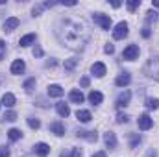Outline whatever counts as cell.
Wrapping results in <instances>:
<instances>
[{
  "instance_id": "obj_38",
  "label": "cell",
  "mask_w": 159,
  "mask_h": 157,
  "mask_svg": "<svg viewBox=\"0 0 159 157\" xmlns=\"http://www.w3.org/2000/svg\"><path fill=\"white\" fill-rule=\"evenodd\" d=\"M104 52H106V54H113V52H115V46H113L111 43H107L106 48H104Z\"/></svg>"
},
{
  "instance_id": "obj_45",
  "label": "cell",
  "mask_w": 159,
  "mask_h": 157,
  "mask_svg": "<svg viewBox=\"0 0 159 157\" xmlns=\"http://www.w3.org/2000/svg\"><path fill=\"white\" fill-rule=\"evenodd\" d=\"M154 7H159V0H154Z\"/></svg>"
},
{
  "instance_id": "obj_37",
  "label": "cell",
  "mask_w": 159,
  "mask_h": 157,
  "mask_svg": "<svg viewBox=\"0 0 159 157\" xmlns=\"http://www.w3.org/2000/svg\"><path fill=\"white\" fill-rule=\"evenodd\" d=\"M141 34H143V37H144V39H148V37H150V35H152V32H150V28H148V26H144V28H143V32H141Z\"/></svg>"
},
{
  "instance_id": "obj_36",
  "label": "cell",
  "mask_w": 159,
  "mask_h": 157,
  "mask_svg": "<svg viewBox=\"0 0 159 157\" xmlns=\"http://www.w3.org/2000/svg\"><path fill=\"white\" fill-rule=\"evenodd\" d=\"M117 122H119V124H124V122H128V117H126L124 113H119V115H117Z\"/></svg>"
},
{
  "instance_id": "obj_22",
  "label": "cell",
  "mask_w": 159,
  "mask_h": 157,
  "mask_svg": "<svg viewBox=\"0 0 159 157\" xmlns=\"http://www.w3.org/2000/svg\"><path fill=\"white\" fill-rule=\"evenodd\" d=\"M35 39H37V35H35V34H28V35L20 37L19 44H20V46H30L32 43H35Z\"/></svg>"
},
{
  "instance_id": "obj_40",
  "label": "cell",
  "mask_w": 159,
  "mask_h": 157,
  "mask_svg": "<svg viewBox=\"0 0 159 157\" xmlns=\"http://www.w3.org/2000/svg\"><path fill=\"white\" fill-rule=\"evenodd\" d=\"M80 85H81V87H89V78H87V76H83V78L80 79Z\"/></svg>"
},
{
  "instance_id": "obj_7",
  "label": "cell",
  "mask_w": 159,
  "mask_h": 157,
  "mask_svg": "<svg viewBox=\"0 0 159 157\" xmlns=\"http://www.w3.org/2000/svg\"><path fill=\"white\" fill-rule=\"evenodd\" d=\"M129 100H131V91H124V92H120L119 98H117V107H126L128 104H129Z\"/></svg>"
},
{
  "instance_id": "obj_6",
  "label": "cell",
  "mask_w": 159,
  "mask_h": 157,
  "mask_svg": "<svg viewBox=\"0 0 159 157\" xmlns=\"http://www.w3.org/2000/svg\"><path fill=\"white\" fill-rule=\"evenodd\" d=\"M137 126H139V129H143V131H146V129H150L152 126H154V120L150 118V115H141V117L137 118Z\"/></svg>"
},
{
  "instance_id": "obj_21",
  "label": "cell",
  "mask_w": 159,
  "mask_h": 157,
  "mask_svg": "<svg viewBox=\"0 0 159 157\" xmlns=\"http://www.w3.org/2000/svg\"><path fill=\"white\" fill-rule=\"evenodd\" d=\"M69 98H70V102H74V104H81V102L85 100V96L81 94V91H78V89H74V91H70V94H69Z\"/></svg>"
},
{
  "instance_id": "obj_3",
  "label": "cell",
  "mask_w": 159,
  "mask_h": 157,
  "mask_svg": "<svg viewBox=\"0 0 159 157\" xmlns=\"http://www.w3.org/2000/svg\"><path fill=\"white\" fill-rule=\"evenodd\" d=\"M93 19H94V22H96V24H100V28H102V30H111V19H109V15L94 13V15H93Z\"/></svg>"
},
{
  "instance_id": "obj_41",
  "label": "cell",
  "mask_w": 159,
  "mask_h": 157,
  "mask_svg": "<svg viewBox=\"0 0 159 157\" xmlns=\"http://www.w3.org/2000/svg\"><path fill=\"white\" fill-rule=\"evenodd\" d=\"M56 65H57V63H56L54 59H52V61H46V67H48V69H54Z\"/></svg>"
},
{
  "instance_id": "obj_13",
  "label": "cell",
  "mask_w": 159,
  "mask_h": 157,
  "mask_svg": "<svg viewBox=\"0 0 159 157\" xmlns=\"http://www.w3.org/2000/svg\"><path fill=\"white\" fill-rule=\"evenodd\" d=\"M56 111H57L59 117H63V118H67L70 115V107H69L65 102H57V104H56Z\"/></svg>"
},
{
  "instance_id": "obj_35",
  "label": "cell",
  "mask_w": 159,
  "mask_h": 157,
  "mask_svg": "<svg viewBox=\"0 0 159 157\" xmlns=\"http://www.w3.org/2000/svg\"><path fill=\"white\" fill-rule=\"evenodd\" d=\"M0 157H9V148L0 146Z\"/></svg>"
},
{
  "instance_id": "obj_29",
  "label": "cell",
  "mask_w": 159,
  "mask_h": 157,
  "mask_svg": "<svg viewBox=\"0 0 159 157\" xmlns=\"http://www.w3.org/2000/svg\"><path fill=\"white\" fill-rule=\"evenodd\" d=\"M139 6H141V0H129V2H126V7H128L129 11H135Z\"/></svg>"
},
{
  "instance_id": "obj_11",
  "label": "cell",
  "mask_w": 159,
  "mask_h": 157,
  "mask_svg": "<svg viewBox=\"0 0 159 157\" xmlns=\"http://www.w3.org/2000/svg\"><path fill=\"white\" fill-rule=\"evenodd\" d=\"M24 69H26V63L22 61V59H15L13 63H11V74H22L24 72Z\"/></svg>"
},
{
  "instance_id": "obj_19",
  "label": "cell",
  "mask_w": 159,
  "mask_h": 157,
  "mask_svg": "<svg viewBox=\"0 0 159 157\" xmlns=\"http://www.w3.org/2000/svg\"><path fill=\"white\" fill-rule=\"evenodd\" d=\"M78 137L85 139V141H89V142H96V139H98L96 131H78Z\"/></svg>"
},
{
  "instance_id": "obj_39",
  "label": "cell",
  "mask_w": 159,
  "mask_h": 157,
  "mask_svg": "<svg viewBox=\"0 0 159 157\" xmlns=\"http://www.w3.org/2000/svg\"><path fill=\"white\" fill-rule=\"evenodd\" d=\"M34 56H35V57H41V56H43V48H41V46H35V48H34Z\"/></svg>"
},
{
  "instance_id": "obj_26",
  "label": "cell",
  "mask_w": 159,
  "mask_h": 157,
  "mask_svg": "<svg viewBox=\"0 0 159 157\" xmlns=\"http://www.w3.org/2000/svg\"><path fill=\"white\" fill-rule=\"evenodd\" d=\"M76 65H78V59H76V57L65 59V70H72V69H74Z\"/></svg>"
},
{
  "instance_id": "obj_2",
  "label": "cell",
  "mask_w": 159,
  "mask_h": 157,
  "mask_svg": "<svg viewBox=\"0 0 159 157\" xmlns=\"http://www.w3.org/2000/svg\"><path fill=\"white\" fill-rule=\"evenodd\" d=\"M144 74L159 81V56H154L148 59V63L144 65Z\"/></svg>"
},
{
  "instance_id": "obj_17",
  "label": "cell",
  "mask_w": 159,
  "mask_h": 157,
  "mask_svg": "<svg viewBox=\"0 0 159 157\" xmlns=\"http://www.w3.org/2000/svg\"><path fill=\"white\" fill-rule=\"evenodd\" d=\"M102 100H104L102 92H98V91H91V92H89V102H91L93 105H98V104H102Z\"/></svg>"
},
{
  "instance_id": "obj_30",
  "label": "cell",
  "mask_w": 159,
  "mask_h": 157,
  "mask_svg": "<svg viewBox=\"0 0 159 157\" xmlns=\"http://www.w3.org/2000/svg\"><path fill=\"white\" fill-rule=\"evenodd\" d=\"M28 126L32 128V129H39L41 128V122L37 118H28Z\"/></svg>"
},
{
  "instance_id": "obj_43",
  "label": "cell",
  "mask_w": 159,
  "mask_h": 157,
  "mask_svg": "<svg viewBox=\"0 0 159 157\" xmlns=\"http://www.w3.org/2000/svg\"><path fill=\"white\" fill-rule=\"evenodd\" d=\"M93 157H106V152H96Z\"/></svg>"
},
{
  "instance_id": "obj_34",
  "label": "cell",
  "mask_w": 159,
  "mask_h": 157,
  "mask_svg": "<svg viewBox=\"0 0 159 157\" xmlns=\"http://www.w3.org/2000/svg\"><path fill=\"white\" fill-rule=\"evenodd\" d=\"M4 56H6V43L0 41V61L4 59Z\"/></svg>"
},
{
  "instance_id": "obj_24",
  "label": "cell",
  "mask_w": 159,
  "mask_h": 157,
  "mask_svg": "<svg viewBox=\"0 0 159 157\" xmlns=\"http://www.w3.org/2000/svg\"><path fill=\"white\" fill-rule=\"evenodd\" d=\"M59 157H81V150L80 148H70V150L63 152Z\"/></svg>"
},
{
  "instance_id": "obj_12",
  "label": "cell",
  "mask_w": 159,
  "mask_h": 157,
  "mask_svg": "<svg viewBox=\"0 0 159 157\" xmlns=\"http://www.w3.org/2000/svg\"><path fill=\"white\" fill-rule=\"evenodd\" d=\"M19 24H20V20H19L17 17H9V19H6V22H4V32H13Z\"/></svg>"
},
{
  "instance_id": "obj_23",
  "label": "cell",
  "mask_w": 159,
  "mask_h": 157,
  "mask_svg": "<svg viewBox=\"0 0 159 157\" xmlns=\"http://www.w3.org/2000/svg\"><path fill=\"white\" fill-rule=\"evenodd\" d=\"M22 137V131L20 129H17V128H11L9 131H7V139L11 141V142H15V141H19Z\"/></svg>"
},
{
  "instance_id": "obj_10",
  "label": "cell",
  "mask_w": 159,
  "mask_h": 157,
  "mask_svg": "<svg viewBox=\"0 0 159 157\" xmlns=\"http://www.w3.org/2000/svg\"><path fill=\"white\" fill-rule=\"evenodd\" d=\"M34 152H35L39 157H46L48 154H50V146H48L46 142H37V144L34 146Z\"/></svg>"
},
{
  "instance_id": "obj_27",
  "label": "cell",
  "mask_w": 159,
  "mask_h": 157,
  "mask_svg": "<svg viewBox=\"0 0 159 157\" xmlns=\"http://www.w3.org/2000/svg\"><path fill=\"white\" fill-rule=\"evenodd\" d=\"M146 107L148 109H159V98H148L146 100Z\"/></svg>"
},
{
  "instance_id": "obj_28",
  "label": "cell",
  "mask_w": 159,
  "mask_h": 157,
  "mask_svg": "<svg viewBox=\"0 0 159 157\" xmlns=\"http://www.w3.org/2000/svg\"><path fill=\"white\" fill-rule=\"evenodd\" d=\"M141 141H143V139H141V135H137V133H135V135H131V141H129V148H137V146L141 144Z\"/></svg>"
},
{
  "instance_id": "obj_42",
  "label": "cell",
  "mask_w": 159,
  "mask_h": 157,
  "mask_svg": "<svg viewBox=\"0 0 159 157\" xmlns=\"http://www.w3.org/2000/svg\"><path fill=\"white\" fill-rule=\"evenodd\" d=\"M146 157H157V152H156V150H150V152L146 154Z\"/></svg>"
},
{
  "instance_id": "obj_15",
  "label": "cell",
  "mask_w": 159,
  "mask_h": 157,
  "mask_svg": "<svg viewBox=\"0 0 159 157\" xmlns=\"http://www.w3.org/2000/svg\"><path fill=\"white\" fill-rule=\"evenodd\" d=\"M48 96H54V98H59V96H63V87H59V85H48Z\"/></svg>"
},
{
  "instance_id": "obj_33",
  "label": "cell",
  "mask_w": 159,
  "mask_h": 157,
  "mask_svg": "<svg viewBox=\"0 0 159 157\" xmlns=\"http://www.w3.org/2000/svg\"><path fill=\"white\" fill-rule=\"evenodd\" d=\"M156 15H157L156 11H148V13H146V22H148V24L154 22V20H156Z\"/></svg>"
},
{
  "instance_id": "obj_16",
  "label": "cell",
  "mask_w": 159,
  "mask_h": 157,
  "mask_svg": "<svg viewBox=\"0 0 159 157\" xmlns=\"http://www.w3.org/2000/svg\"><path fill=\"white\" fill-rule=\"evenodd\" d=\"M129 81H131V76H129L128 72H122V74H119V76H117V79H115V83H117L119 87H126V85H129Z\"/></svg>"
},
{
  "instance_id": "obj_9",
  "label": "cell",
  "mask_w": 159,
  "mask_h": 157,
  "mask_svg": "<svg viewBox=\"0 0 159 157\" xmlns=\"http://www.w3.org/2000/svg\"><path fill=\"white\" fill-rule=\"evenodd\" d=\"M104 142H106V146H107L109 150H115V148H117V137H115V133H113V131L104 133Z\"/></svg>"
},
{
  "instance_id": "obj_8",
  "label": "cell",
  "mask_w": 159,
  "mask_h": 157,
  "mask_svg": "<svg viewBox=\"0 0 159 157\" xmlns=\"http://www.w3.org/2000/svg\"><path fill=\"white\" fill-rule=\"evenodd\" d=\"M50 131H52L56 137H63V135H65V126H63V122H59V120L52 122V124H50Z\"/></svg>"
},
{
  "instance_id": "obj_20",
  "label": "cell",
  "mask_w": 159,
  "mask_h": 157,
  "mask_svg": "<svg viewBox=\"0 0 159 157\" xmlns=\"http://www.w3.org/2000/svg\"><path fill=\"white\" fill-rule=\"evenodd\" d=\"M17 104V100H15V96L11 94V92H6L4 96H2V105H6V107H13Z\"/></svg>"
},
{
  "instance_id": "obj_18",
  "label": "cell",
  "mask_w": 159,
  "mask_h": 157,
  "mask_svg": "<svg viewBox=\"0 0 159 157\" xmlns=\"http://www.w3.org/2000/svg\"><path fill=\"white\" fill-rule=\"evenodd\" d=\"M76 117H78L80 122H83V124H87V122H91V111H87V109H78V113H76Z\"/></svg>"
},
{
  "instance_id": "obj_32",
  "label": "cell",
  "mask_w": 159,
  "mask_h": 157,
  "mask_svg": "<svg viewBox=\"0 0 159 157\" xmlns=\"http://www.w3.org/2000/svg\"><path fill=\"white\" fill-rule=\"evenodd\" d=\"M44 9V6L43 4H37V6H34V9H32V15L34 17H37V15H41V11Z\"/></svg>"
},
{
  "instance_id": "obj_44",
  "label": "cell",
  "mask_w": 159,
  "mask_h": 157,
  "mask_svg": "<svg viewBox=\"0 0 159 157\" xmlns=\"http://www.w3.org/2000/svg\"><path fill=\"white\" fill-rule=\"evenodd\" d=\"M111 6H113V7H120V2H117V0H113V2H111Z\"/></svg>"
},
{
  "instance_id": "obj_25",
  "label": "cell",
  "mask_w": 159,
  "mask_h": 157,
  "mask_svg": "<svg viewBox=\"0 0 159 157\" xmlns=\"http://www.w3.org/2000/svg\"><path fill=\"white\" fill-rule=\"evenodd\" d=\"M34 89H35V78L26 79V81H24V91H26V92H32Z\"/></svg>"
},
{
  "instance_id": "obj_4",
  "label": "cell",
  "mask_w": 159,
  "mask_h": 157,
  "mask_svg": "<svg viewBox=\"0 0 159 157\" xmlns=\"http://www.w3.org/2000/svg\"><path fill=\"white\" fill-rule=\"evenodd\" d=\"M122 57H124L126 61L137 59V57H139V46H137V44H128V46L124 48V52H122Z\"/></svg>"
},
{
  "instance_id": "obj_5",
  "label": "cell",
  "mask_w": 159,
  "mask_h": 157,
  "mask_svg": "<svg viewBox=\"0 0 159 157\" xmlns=\"http://www.w3.org/2000/svg\"><path fill=\"white\" fill-rule=\"evenodd\" d=\"M128 28H129V26H128V22H124V20L119 22V24L115 26V30H113V37H115L117 41L128 37Z\"/></svg>"
},
{
  "instance_id": "obj_31",
  "label": "cell",
  "mask_w": 159,
  "mask_h": 157,
  "mask_svg": "<svg viewBox=\"0 0 159 157\" xmlns=\"http://www.w3.org/2000/svg\"><path fill=\"white\" fill-rule=\"evenodd\" d=\"M4 120H7V122H15V120H17V113H15V111H7V113L4 115Z\"/></svg>"
},
{
  "instance_id": "obj_1",
  "label": "cell",
  "mask_w": 159,
  "mask_h": 157,
  "mask_svg": "<svg viewBox=\"0 0 159 157\" xmlns=\"http://www.w3.org/2000/svg\"><path fill=\"white\" fill-rule=\"evenodd\" d=\"M56 34L67 48L76 50V52L83 50L89 41V30H87L85 22L76 20V19H61L57 22Z\"/></svg>"
},
{
  "instance_id": "obj_14",
  "label": "cell",
  "mask_w": 159,
  "mask_h": 157,
  "mask_svg": "<svg viewBox=\"0 0 159 157\" xmlns=\"http://www.w3.org/2000/svg\"><path fill=\"white\" fill-rule=\"evenodd\" d=\"M91 70H93V74H94L96 78H104V76H106V65H104V63H100V61H98V63H94V65L91 67Z\"/></svg>"
}]
</instances>
